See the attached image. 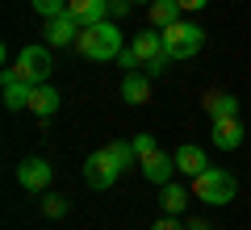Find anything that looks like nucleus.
Returning <instances> with one entry per match:
<instances>
[{
    "label": "nucleus",
    "instance_id": "nucleus-7",
    "mask_svg": "<svg viewBox=\"0 0 251 230\" xmlns=\"http://www.w3.org/2000/svg\"><path fill=\"white\" fill-rule=\"evenodd\" d=\"M80 29H84V26L72 17V13H63V17H50V21H46V46H50V51H54V46H59V51H63V46H75Z\"/></svg>",
    "mask_w": 251,
    "mask_h": 230
},
{
    "label": "nucleus",
    "instance_id": "nucleus-29",
    "mask_svg": "<svg viewBox=\"0 0 251 230\" xmlns=\"http://www.w3.org/2000/svg\"><path fill=\"white\" fill-rule=\"evenodd\" d=\"M134 4H151V0H134Z\"/></svg>",
    "mask_w": 251,
    "mask_h": 230
},
{
    "label": "nucleus",
    "instance_id": "nucleus-26",
    "mask_svg": "<svg viewBox=\"0 0 251 230\" xmlns=\"http://www.w3.org/2000/svg\"><path fill=\"white\" fill-rule=\"evenodd\" d=\"M151 230H184V226H180V222H176V218H172V213H163V218H159V222H155V226H151Z\"/></svg>",
    "mask_w": 251,
    "mask_h": 230
},
{
    "label": "nucleus",
    "instance_id": "nucleus-24",
    "mask_svg": "<svg viewBox=\"0 0 251 230\" xmlns=\"http://www.w3.org/2000/svg\"><path fill=\"white\" fill-rule=\"evenodd\" d=\"M168 63H172V59H168V51H163L159 59H151V63H143V71H147V76H151V80H155V76H163V71H168Z\"/></svg>",
    "mask_w": 251,
    "mask_h": 230
},
{
    "label": "nucleus",
    "instance_id": "nucleus-19",
    "mask_svg": "<svg viewBox=\"0 0 251 230\" xmlns=\"http://www.w3.org/2000/svg\"><path fill=\"white\" fill-rule=\"evenodd\" d=\"M38 209H42V218H63V213H67V197L63 193H42V205H38Z\"/></svg>",
    "mask_w": 251,
    "mask_h": 230
},
{
    "label": "nucleus",
    "instance_id": "nucleus-21",
    "mask_svg": "<svg viewBox=\"0 0 251 230\" xmlns=\"http://www.w3.org/2000/svg\"><path fill=\"white\" fill-rule=\"evenodd\" d=\"M29 4H34V13L38 17H63V13H67V0H29Z\"/></svg>",
    "mask_w": 251,
    "mask_h": 230
},
{
    "label": "nucleus",
    "instance_id": "nucleus-8",
    "mask_svg": "<svg viewBox=\"0 0 251 230\" xmlns=\"http://www.w3.org/2000/svg\"><path fill=\"white\" fill-rule=\"evenodd\" d=\"M138 168H143V176L151 180V184H172V172H176V155H168V151H155V155H147L143 163H138Z\"/></svg>",
    "mask_w": 251,
    "mask_h": 230
},
{
    "label": "nucleus",
    "instance_id": "nucleus-16",
    "mask_svg": "<svg viewBox=\"0 0 251 230\" xmlns=\"http://www.w3.org/2000/svg\"><path fill=\"white\" fill-rule=\"evenodd\" d=\"M201 109H205L214 122H218V117H239V101H234L230 92H218V88H214V92H205Z\"/></svg>",
    "mask_w": 251,
    "mask_h": 230
},
{
    "label": "nucleus",
    "instance_id": "nucleus-5",
    "mask_svg": "<svg viewBox=\"0 0 251 230\" xmlns=\"http://www.w3.org/2000/svg\"><path fill=\"white\" fill-rule=\"evenodd\" d=\"M117 176H122V163L109 155V147L92 151L88 159H84V180H88V188H97V193L113 188V184H117Z\"/></svg>",
    "mask_w": 251,
    "mask_h": 230
},
{
    "label": "nucleus",
    "instance_id": "nucleus-18",
    "mask_svg": "<svg viewBox=\"0 0 251 230\" xmlns=\"http://www.w3.org/2000/svg\"><path fill=\"white\" fill-rule=\"evenodd\" d=\"M193 201V193H188L184 184H163V197H159V205H163V213H184V205Z\"/></svg>",
    "mask_w": 251,
    "mask_h": 230
},
{
    "label": "nucleus",
    "instance_id": "nucleus-14",
    "mask_svg": "<svg viewBox=\"0 0 251 230\" xmlns=\"http://www.w3.org/2000/svg\"><path fill=\"white\" fill-rule=\"evenodd\" d=\"M209 168L205 151L197 147V142H184V147L176 151V172H184V176H201V172Z\"/></svg>",
    "mask_w": 251,
    "mask_h": 230
},
{
    "label": "nucleus",
    "instance_id": "nucleus-4",
    "mask_svg": "<svg viewBox=\"0 0 251 230\" xmlns=\"http://www.w3.org/2000/svg\"><path fill=\"white\" fill-rule=\"evenodd\" d=\"M50 71H54V54H50V46H46V42L21 46L17 63H13V76L25 80V84H46V80H50Z\"/></svg>",
    "mask_w": 251,
    "mask_h": 230
},
{
    "label": "nucleus",
    "instance_id": "nucleus-13",
    "mask_svg": "<svg viewBox=\"0 0 251 230\" xmlns=\"http://www.w3.org/2000/svg\"><path fill=\"white\" fill-rule=\"evenodd\" d=\"M25 113H34V117H50V113H59V88H50V84H34L29 88V109Z\"/></svg>",
    "mask_w": 251,
    "mask_h": 230
},
{
    "label": "nucleus",
    "instance_id": "nucleus-23",
    "mask_svg": "<svg viewBox=\"0 0 251 230\" xmlns=\"http://www.w3.org/2000/svg\"><path fill=\"white\" fill-rule=\"evenodd\" d=\"M117 63H122L126 71H138V67H143V59H138V51H134V46H122V54H117Z\"/></svg>",
    "mask_w": 251,
    "mask_h": 230
},
{
    "label": "nucleus",
    "instance_id": "nucleus-20",
    "mask_svg": "<svg viewBox=\"0 0 251 230\" xmlns=\"http://www.w3.org/2000/svg\"><path fill=\"white\" fill-rule=\"evenodd\" d=\"M109 155H113V159L122 163V172H126V168H134V159H138V155H134V142H126V138L109 142Z\"/></svg>",
    "mask_w": 251,
    "mask_h": 230
},
{
    "label": "nucleus",
    "instance_id": "nucleus-3",
    "mask_svg": "<svg viewBox=\"0 0 251 230\" xmlns=\"http://www.w3.org/2000/svg\"><path fill=\"white\" fill-rule=\"evenodd\" d=\"M201 46H205V29L193 26V21H176V26L163 29V51H168L172 63H184L193 54H201Z\"/></svg>",
    "mask_w": 251,
    "mask_h": 230
},
{
    "label": "nucleus",
    "instance_id": "nucleus-25",
    "mask_svg": "<svg viewBox=\"0 0 251 230\" xmlns=\"http://www.w3.org/2000/svg\"><path fill=\"white\" fill-rule=\"evenodd\" d=\"M130 9H134V0H113L109 4V17H130Z\"/></svg>",
    "mask_w": 251,
    "mask_h": 230
},
{
    "label": "nucleus",
    "instance_id": "nucleus-22",
    "mask_svg": "<svg viewBox=\"0 0 251 230\" xmlns=\"http://www.w3.org/2000/svg\"><path fill=\"white\" fill-rule=\"evenodd\" d=\"M130 142H134V155H138V163H143L147 155H155V151H159V142H155L151 134H134Z\"/></svg>",
    "mask_w": 251,
    "mask_h": 230
},
{
    "label": "nucleus",
    "instance_id": "nucleus-6",
    "mask_svg": "<svg viewBox=\"0 0 251 230\" xmlns=\"http://www.w3.org/2000/svg\"><path fill=\"white\" fill-rule=\"evenodd\" d=\"M50 176H54V168L42 155H25V159L17 163V184L25 188V193H46V188H50Z\"/></svg>",
    "mask_w": 251,
    "mask_h": 230
},
{
    "label": "nucleus",
    "instance_id": "nucleus-17",
    "mask_svg": "<svg viewBox=\"0 0 251 230\" xmlns=\"http://www.w3.org/2000/svg\"><path fill=\"white\" fill-rule=\"evenodd\" d=\"M130 46H134V51H138V59H143V63H151V59H159V54H163V29H147V34H138L134 38V42H130Z\"/></svg>",
    "mask_w": 251,
    "mask_h": 230
},
{
    "label": "nucleus",
    "instance_id": "nucleus-9",
    "mask_svg": "<svg viewBox=\"0 0 251 230\" xmlns=\"http://www.w3.org/2000/svg\"><path fill=\"white\" fill-rule=\"evenodd\" d=\"M0 84H4V109H13V113H17V109H29V88H34V84L17 80L13 67L0 71Z\"/></svg>",
    "mask_w": 251,
    "mask_h": 230
},
{
    "label": "nucleus",
    "instance_id": "nucleus-28",
    "mask_svg": "<svg viewBox=\"0 0 251 230\" xmlns=\"http://www.w3.org/2000/svg\"><path fill=\"white\" fill-rule=\"evenodd\" d=\"M184 230H209V222H205V218H193V222H188Z\"/></svg>",
    "mask_w": 251,
    "mask_h": 230
},
{
    "label": "nucleus",
    "instance_id": "nucleus-12",
    "mask_svg": "<svg viewBox=\"0 0 251 230\" xmlns=\"http://www.w3.org/2000/svg\"><path fill=\"white\" fill-rule=\"evenodd\" d=\"M243 134H247V130H243L239 117H218V122H214V147L218 151H239L243 147Z\"/></svg>",
    "mask_w": 251,
    "mask_h": 230
},
{
    "label": "nucleus",
    "instance_id": "nucleus-2",
    "mask_svg": "<svg viewBox=\"0 0 251 230\" xmlns=\"http://www.w3.org/2000/svg\"><path fill=\"white\" fill-rule=\"evenodd\" d=\"M234 193H239V180L226 168H205L201 176H193V197L205 205H230Z\"/></svg>",
    "mask_w": 251,
    "mask_h": 230
},
{
    "label": "nucleus",
    "instance_id": "nucleus-10",
    "mask_svg": "<svg viewBox=\"0 0 251 230\" xmlns=\"http://www.w3.org/2000/svg\"><path fill=\"white\" fill-rule=\"evenodd\" d=\"M122 101L126 105H147L151 101V76L147 71H126L122 76Z\"/></svg>",
    "mask_w": 251,
    "mask_h": 230
},
{
    "label": "nucleus",
    "instance_id": "nucleus-1",
    "mask_svg": "<svg viewBox=\"0 0 251 230\" xmlns=\"http://www.w3.org/2000/svg\"><path fill=\"white\" fill-rule=\"evenodd\" d=\"M75 51L84 54L88 63H109L122 54V29H117V21H97V26H84L80 38H75Z\"/></svg>",
    "mask_w": 251,
    "mask_h": 230
},
{
    "label": "nucleus",
    "instance_id": "nucleus-27",
    "mask_svg": "<svg viewBox=\"0 0 251 230\" xmlns=\"http://www.w3.org/2000/svg\"><path fill=\"white\" fill-rule=\"evenodd\" d=\"M205 4H209V0H180V9H184V13H201Z\"/></svg>",
    "mask_w": 251,
    "mask_h": 230
},
{
    "label": "nucleus",
    "instance_id": "nucleus-15",
    "mask_svg": "<svg viewBox=\"0 0 251 230\" xmlns=\"http://www.w3.org/2000/svg\"><path fill=\"white\" fill-rule=\"evenodd\" d=\"M180 0H151V4H147V17H151V26L155 29H168V26H176L180 21Z\"/></svg>",
    "mask_w": 251,
    "mask_h": 230
},
{
    "label": "nucleus",
    "instance_id": "nucleus-11",
    "mask_svg": "<svg viewBox=\"0 0 251 230\" xmlns=\"http://www.w3.org/2000/svg\"><path fill=\"white\" fill-rule=\"evenodd\" d=\"M109 4L113 0H67V13L80 26H97V21H109Z\"/></svg>",
    "mask_w": 251,
    "mask_h": 230
}]
</instances>
